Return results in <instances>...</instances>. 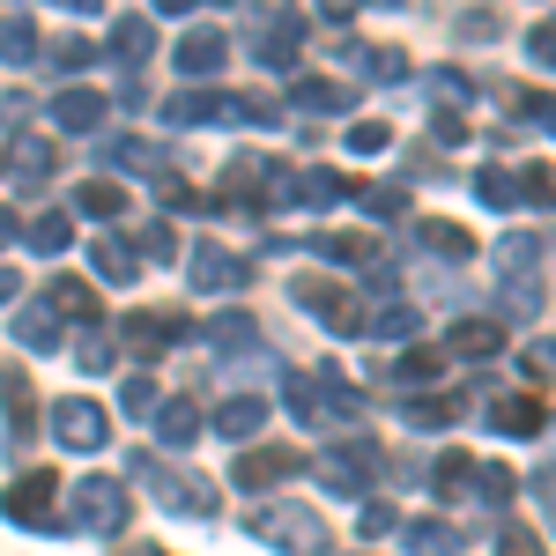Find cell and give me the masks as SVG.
Returning a JSON list of instances; mask_svg holds the SVG:
<instances>
[{
  "label": "cell",
  "mask_w": 556,
  "mask_h": 556,
  "mask_svg": "<svg viewBox=\"0 0 556 556\" xmlns=\"http://www.w3.org/2000/svg\"><path fill=\"white\" fill-rule=\"evenodd\" d=\"M134 475L149 482L156 513H172V519H215V513H223V490H215V482L172 468V460H156V453H134Z\"/></svg>",
  "instance_id": "obj_1"
},
{
  "label": "cell",
  "mask_w": 556,
  "mask_h": 556,
  "mask_svg": "<svg viewBox=\"0 0 556 556\" xmlns=\"http://www.w3.org/2000/svg\"><path fill=\"white\" fill-rule=\"evenodd\" d=\"M253 534L267 542V549H282V556H327V542H334V527L312 513V505H290V497L260 505V513H253Z\"/></svg>",
  "instance_id": "obj_2"
},
{
  "label": "cell",
  "mask_w": 556,
  "mask_h": 556,
  "mask_svg": "<svg viewBox=\"0 0 556 556\" xmlns=\"http://www.w3.org/2000/svg\"><path fill=\"white\" fill-rule=\"evenodd\" d=\"M379 475H386V453L371 438H349V445H334V453L319 460V482H327L334 497H371Z\"/></svg>",
  "instance_id": "obj_3"
},
{
  "label": "cell",
  "mask_w": 556,
  "mask_h": 556,
  "mask_svg": "<svg viewBox=\"0 0 556 556\" xmlns=\"http://www.w3.org/2000/svg\"><path fill=\"white\" fill-rule=\"evenodd\" d=\"M52 497H60V475L30 468V475H15V482L0 490V519H8V527H30V534H38V527H45V534H60V519H45Z\"/></svg>",
  "instance_id": "obj_4"
},
{
  "label": "cell",
  "mask_w": 556,
  "mask_h": 556,
  "mask_svg": "<svg viewBox=\"0 0 556 556\" xmlns=\"http://www.w3.org/2000/svg\"><path fill=\"white\" fill-rule=\"evenodd\" d=\"M75 527H89V534H127V482L119 475H83L75 482Z\"/></svg>",
  "instance_id": "obj_5"
},
{
  "label": "cell",
  "mask_w": 556,
  "mask_h": 556,
  "mask_svg": "<svg viewBox=\"0 0 556 556\" xmlns=\"http://www.w3.org/2000/svg\"><path fill=\"white\" fill-rule=\"evenodd\" d=\"M290 298H298L319 327H334V334H364V312H356V298H349L342 282H327V275H298Z\"/></svg>",
  "instance_id": "obj_6"
},
{
  "label": "cell",
  "mask_w": 556,
  "mask_h": 556,
  "mask_svg": "<svg viewBox=\"0 0 556 556\" xmlns=\"http://www.w3.org/2000/svg\"><path fill=\"white\" fill-rule=\"evenodd\" d=\"M52 438L67 453H104L112 445V416L97 401H52Z\"/></svg>",
  "instance_id": "obj_7"
},
{
  "label": "cell",
  "mask_w": 556,
  "mask_h": 556,
  "mask_svg": "<svg viewBox=\"0 0 556 556\" xmlns=\"http://www.w3.org/2000/svg\"><path fill=\"white\" fill-rule=\"evenodd\" d=\"M156 112H164V127H238V97L230 89H178Z\"/></svg>",
  "instance_id": "obj_8"
},
{
  "label": "cell",
  "mask_w": 556,
  "mask_h": 556,
  "mask_svg": "<svg viewBox=\"0 0 556 556\" xmlns=\"http://www.w3.org/2000/svg\"><path fill=\"white\" fill-rule=\"evenodd\" d=\"M186 275H193V290H201V298H238V290L253 282V260L223 253V245H193Z\"/></svg>",
  "instance_id": "obj_9"
},
{
  "label": "cell",
  "mask_w": 556,
  "mask_h": 556,
  "mask_svg": "<svg viewBox=\"0 0 556 556\" xmlns=\"http://www.w3.org/2000/svg\"><path fill=\"white\" fill-rule=\"evenodd\" d=\"M172 67H178V83H215L230 67V38L223 30H186L172 45Z\"/></svg>",
  "instance_id": "obj_10"
},
{
  "label": "cell",
  "mask_w": 556,
  "mask_h": 556,
  "mask_svg": "<svg viewBox=\"0 0 556 556\" xmlns=\"http://www.w3.org/2000/svg\"><path fill=\"white\" fill-rule=\"evenodd\" d=\"M290 475H304V453H298V445H253V453L230 468V482H238V490H282Z\"/></svg>",
  "instance_id": "obj_11"
},
{
  "label": "cell",
  "mask_w": 556,
  "mask_h": 556,
  "mask_svg": "<svg viewBox=\"0 0 556 556\" xmlns=\"http://www.w3.org/2000/svg\"><path fill=\"white\" fill-rule=\"evenodd\" d=\"M119 334H127L134 356H164L172 342H186V319H178V312H127Z\"/></svg>",
  "instance_id": "obj_12"
},
{
  "label": "cell",
  "mask_w": 556,
  "mask_h": 556,
  "mask_svg": "<svg viewBox=\"0 0 556 556\" xmlns=\"http://www.w3.org/2000/svg\"><path fill=\"white\" fill-rule=\"evenodd\" d=\"M482 424L497 430V438H534V430L549 424V408H542L534 393H497V401L482 408Z\"/></svg>",
  "instance_id": "obj_13"
},
{
  "label": "cell",
  "mask_w": 556,
  "mask_h": 556,
  "mask_svg": "<svg viewBox=\"0 0 556 556\" xmlns=\"http://www.w3.org/2000/svg\"><path fill=\"white\" fill-rule=\"evenodd\" d=\"M45 112H52V127H60V134H97V127H104V97L83 89V83H67Z\"/></svg>",
  "instance_id": "obj_14"
},
{
  "label": "cell",
  "mask_w": 556,
  "mask_h": 556,
  "mask_svg": "<svg viewBox=\"0 0 556 556\" xmlns=\"http://www.w3.org/2000/svg\"><path fill=\"white\" fill-rule=\"evenodd\" d=\"M513 342L497 319H453V334H445V356H468V364H490L497 349Z\"/></svg>",
  "instance_id": "obj_15"
},
{
  "label": "cell",
  "mask_w": 556,
  "mask_h": 556,
  "mask_svg": "<svg viewBox=\"0 0 556 556\" xmlns=\"http://www.w3.org/2000/svg\"><path fill=\"white\" fill-rule=\"evenodd\" d=\"M45 312H52V319H83V327H97V282L52 275V282H45Z\"/></svg>",
  "instance_id": "obj_16"
},
{
  "label": "cell",
  "mask_w": 556,
  "mask_h": 556,
  "mask_svg": "<svg viewBox=\"0 0 556 556\" xmlns=\"http://www.w3.org/2000/svg\"><path fill=\"white\" fill-rule=\"evenodd\" d=\"M260 430H267V401H260V393H230V401L215 408V438H230V445H245Z\"/></svg>",
  "instance_id": "obj_17"
},
{
  "label": "cell",
  "mask_w": 556,
  "mask_h": 556,
  "mask_svg": "<svg viewBox=\"0 0 556 556\" xmlns=\"http://www.w3.org/2000/svg\"><path fill=\"white\" fill-rule=\"evenodd\" d=\"M149 424H156V445H164V453H186V445H193V438L208 430V416H201L193 401H164V408H156Z\"/></svg>",
  "instance_id": "obj_18"
},
{
  "label": "cell",
  "mask_w": 556,
  "mask_h": 556,
  "mask_svg": "<svg viewBox=\"0 0 556 556\" xmlns=\"http://www.w3.org/2000/svg\"><path fill=\"white\" fill-rule=\"evenodd\" d=\"M298 23H290V15H282V23H267V30H260V45H253V60H260V75H298Z\"/></svg>",
  "instance_id": "obj_19"
},
{
  "label": "cell",
  "mask_w": 556,
  "mask_h": 556,
  "mask_svg": "<svg viewBox=\"0 0 556 556\" xmlns=\"http://www.w3.org/2000/svg\"><path fill=\"white\" fill-rule=\"evenodd\" d=\"M312 386H319V416H327V424H356V416H364V393H356L334 364H319V371H312Z\"/></svg>",
  "instance_id": "obj_20"
},
{
  "label": "cell",
  "mask_w": 556,
  "mask_h": 556,
  "mask_svg": "<svg viewBox=\"0 0 556 556\" xmlns=\"http://www.w3.org/2000/svg\"><path fill=\"white\" fill-rule=\"evenodd\" d=\"M23 245H30V253H67V245H75V215L67 208H38L30 215V223H23Z\"/></svg>",
  "instance_id": "obj_21"
},
{
  "label": "cell",
  "mask_w": 556,
  "mask_h": 556,
  "mask_svg": "<svg viewBox=\"0 0 556 556\" xmlns=\"http://www.w3.org/2000/svg\"><path fill=\"white\" fill-rule=\"evenodd\" d=\"M104 52H112L119 67H141V60L156 52V23H149V15H119V23H112V45H104Z\"/></svg>",
  "instance_id": "obj_22"
},
{
  "label": "cell",
  "mask_w": 556,
  "mask_h": 556,
  "mask_svg": "<svg viewBox=\"0 0 556 556\" xmlns=\"http://www.w3.org/2000/svg\"><path fill=\"white\" fill-rule=\"evenodd\" d=\"M15 349H23V356H52V349H60V319H52L45 304H15Z\"/></svg>",
  "instance_id": "obj_23"
},
{
  "label": "cell",
  "mask_w": 556,
  "mask_h": 556,
  "mask_svg": "<svg viewBox=\"0 0 556 556\" xmlns=\"http://www.w3.org/2000/svg\"><path fill=\"white\" fill-rule=\"evenodd\" d=\"M401 424L408 430H453L460 424V393H416V401H401Z\"/></svg>",
  "instance_id": "obj_24"
},
{
  "label": "cell",
  "mask_w": 556,
  "mask_h": 556,
  "mask_svg": "<svg viewBox=\"0 0 556 556\" xmlns=\"http://www.w3.org/2000/svg\"><path fill=\"white\" fill-rule=\"evenodd\" d=\"M401 542L416 556H460V527L453 519H401Z\"/></svg>",
  "instance_id": "obj_25"
},
{
  "label": "cell",
  "mask_w": 556,
  "mask_h": 556,
  "mask_svg": "<svg viewBox=\"0 0 556 556\" xmlns=\"http://www.w3.org/2000/svg\"><path fill=\"white\" fill-rule=\"evenodd\" d=\"M89 275H104L112 290H127L134 275H141V253L119 245V238H97V245H89Z\"/></svg>",
  "instance_id": "obj_26"
},
{
  "label": "cell",
  "mask_w": 556,
  "mask_h": 556,
  "mask_svg": "<svg viewBox=\"0 0 556 556\" xmlns=\"http://www.w3.org/2000/svg\"><path fill=\"white\" fill-rule=\"evenodd\" d=\"M208 342H215V356H245V349L260 342V319H253V312H215Z\"/></svg>",
  "instance_id": "obj_27"
},
{
  "label": "cell",
  "mask_w": 556,
  "mask_h": 556,
  "mask_svg": "<svg viewBox=\"0 0 556 556\" xmlns=\"http://www.w3.org/2000/svg\"><path fill=\"white\" fill-rule=\"evenodd\" d=\"M290 104L298 112H349V89L327 75H290Z\"/></svg>",
  "instance_id": "obj_28"
},
{
  "label": "cell",
  "mask_w": 556,
  "mask_h": 556,
  "mask_svg": "<svg viewBox=\"0 0 556 556\" xmlns=\"http://www.w3.org/2000/svg\"><path fill=\"white\" fill-rule=\"evenodd\" d=\"M75 215L119 223V215H127V186H112V178H83V193H75Z\"/></svg>",
  "instance_id": "obj_29"
},
{
  "label": "cell",
  "mask_w": 556,
  "mask_h": 556,
  "mask_svg": "<svg viewBox=\"0 0 556 556\" xmlns=\"http://www.w3.org/2000/svg\"><path fill=\"white\" fill-rule=\"evenodd\" d=\"M0 408H8V438L23 445V438H30V379H23L15 364L0 371Z\"/></svg>",
  "instance_id": "obj_30"
},
{
  "label": "cell",
  "mask_w": 556,
  "mask_h": 556,
  "mask_svg": "<svg viewBox=\"0 0 556 556\" xmlns=\"http://www.w3.org/2000/svg\"><path fill=\"white\" fill-rule=\"evenodd\" d=\"M312 253L319 260H334V267H379V238H312Z\"/></svg>",
  "instance_id": "obj_31"
},
{
  "label": "cell",
  "mask_w": 556,
  "mask_h": 556,
  "mask_svg": "<svg viewBox=\"0 0 556 556\" xmlns=\"http://www.w3.org/2000/svg\"><path fill=\"white\" fill-rule=\"evenodd\" d=\"M282 401H290V416H298L304 430L327 424V416H319V386H312V371H282Z\"/></svg>",
  "instance_id": "obj_32"
},
{
  "label": "cell",
  "mask_w": 556,
  "mask_h": 556,
  "mask_svg": "<svg viewBox=\"0 0 556 556\" xmlns=\"http://www.w3.org/2000/svg\"><path fill=\"white\" fill-rule=\"evenodd\" d=\"M475 201H482V208H519V178L513 172H497V164H482V172H475Z\"/></svg>",
  "instance_id": "obj_33"
},
{
  "label": "cell",
  "mask_w": 556,
  "mask_h": 556,
  "mask_svg": "<svg viewBox=\"0 0 556 556\" xmlns=\"http://www.w3.org/2000/svg\"><path fill=\"white\" fill-rule=\"evenodd\" d=\"M52 172H60L52 141H38V134H30V141H15V178H23V186H45Z\"/></svg>",
  "instance_id": "obj_34"
},
{
  "label": "cell",
  "mask_w": 556,
  "mask_h": 556,
  "mask_svg": "<svg viewBox=\"0 0 556 556\" xmlns=\"http://www.w3.org/2000/svg\"><path fill=\"white\" fill-rule=\"evenodd\" d=\"M416 238H424V245H430L438 260H453V267H460V260H475V238L460 230V223H424Z\"/></svg>",
  "instance_id": "obj_35"
},
{
  "label": "cell",
  "mask_w": 556,
  "mask_h": 556,
  "mask_svg": "<svg viewBox=\"0 0 556 556\" xmlns=\"http://www.w3.org/2000/svg\"><path fill=\"white\" fill-rule=\"evenodd\" d=\"M416 327H424V319H416V304H386V312L364 319V334H371V342H408Z\"/></svg>",
  "instance_id": "obj_36"
},
{
  "label": "cell",
  "mask_w": 556,
  "mask_h": 556,
  "mask_svg": "<svg viewBox=\"0 0 556 556\" xmlns=\"http://www.w3.org/2000/svg\"><path fill=\"white\" fill-rule=\"evenodd\" d=\"M97 156H104L112 172H156V149H149V141H134V134H119V141H97Z\"/></svg>",
  "instance_id": "obj_37"
},
{
  "label": "cell",
  "mask_w": 556,
  "mask_h": 556,
  "mask_svg": "<svg viewBox=\"0 0 556 556\" xmlns=\"http://www.w3.org/2000/svg\"><path fill=\"white\" fill-rule=\"evenodd\" d=\"M534 260H542V245H534L527 230H505V245H497V267H505V282H527V275H534Z\"/></svg>",
  "instance_id": "obj_38"
},
{
  "label": "cell",
  "mask_w": 556,
  "mask_h": 556,
  "mask_svg": "<svg viewBox=\"0 0 556 556\" xmlns=\"http://www.w3.org/2000/svg\"><path fill=\"white\" fill-rule=\"evenodd\" d=\"M475 497H482V505H513L519 497L513 468H505V460H475Z\"/></svg>",
  "instance_id": "obj_39"
},
{
  "label": "cell",
  "mask_w": 556,
  "mask_h": 556,
  "mask_svg": "<svg viewBox=\"0 0 556 556\" xmlns=\"http://www.w3.org/2000/svg\"><path fill=\"white\" fill-rule=\"evenodd\" d=\"M38 52H45L38 23H0V60H8V67H30Z\"/></svg>",
  "instance_id": "obj_40"
},
{
  "label": "cell",
  "mask_w": 556,
  "mask_h": 556,
  "mask_svg": "<svg viewBox=\"0 0 556 556\" xmlns=\"http://www.w3.org/2000/svg\"><path fill=\"white\" fill-rule=\"evenodd\" d=\"M89 60H97L89 38H45V67H52V75H83Z\"/></svg>",
  "instance_id": "obj_41"
},
{
  "label": "cell",
  "mask_w": 556,
  "mask_h": 556,
  "mask_svg": "<svg viewBox=\"0 0 556 556\" xmlns=\"http://www.w3.org/2000/svg\"><path fill=\"white\" fill-rule=\"evenodd\" d=\"M430 490H438V497H468L475 490V460L468 453H445V460L430 468Z\"/></svg>",
  "instance_id": "obj_42"
},
{
  "label": "cell",
  "mask_w": 556,
  "mask_h": 556,
  "mask_svg": "<svg viewBox=\"0 0 556 556\" xmlns=\"http://www.w3.org/2000/svg\"><path fill=\"white\" fill-rule=\"evenodd\" d=\"M445 371V349H401L393 356V379L401 386H424V379H438Z\"/></svg>",
  "instance_id": "obj_43"
},
{
  "label": "cell",
  "mask_w": 556,
  "mask_h": 556,
  "mask_svg": "<svg viewBox=\"0 0 556 556\" xmlns=\"http://www.w3.org/2000/svg\"><path fill=\"white\" fill-rule=\"evenodd\" d=\"M513 112H519V127L556 134V97H549V89H513Z\"/></svg>",
  "instance_id": "obj_44"
},
{
  "label": "cell",
  "mask_w": 556,
  "mask_h": 556,
  "mask_svg": "<svg viewBox=\"0 0 556 556\" xmlns=\"http://www.w3.org/2000/svg\"><path fill=\"white\" fill-rule=\"evenodd\" d=\"M356 201H364V215H379V223H401L408 215V186H356Z\"/></svg>",
  "instance_id": "obj_45"
},
{
  "label": "cell",
  "mask_w": 556,
  "mask_h": 556,
  "mask_svg": "<svg viewBox=\"0 0 556 556\" xmlns=\"http://www.w3.org/2000/svg\"><path fill=\"white\" fill-rule=\"evenodd\" d=\"M119 408H127L134 424H149V416L164 408V393H156V379H127V386H119Z\"/></svg>",
  "instance_id": "obj_46"
},
{
  "label": "cell",
  "mask_w": 556,
  "mask_h": 556,
  "mask_svg": "<svg viewBox=\"0 0 556 556\" xmlns=\"http://www.w3.org/2000/svg\"><path fill=\"white\" fill-rule=\"evenodd\" d=\"M393 527H401V513H393L386 497H364V513H356V534H364V542H379V534H393Z\"/></svg>",
  "instance_id": "obj_47"
},
{
  "label": "cell",
  "mask_w": 556,
  "mask_h": 556,
  "mask_svg": "<svg viewBox=\"0 0 556 556\" xmlns=\"http://www.w3.org/2000/svg\"><path fill=\"white\" fill-rule=\"evenodd\" d=\"M527 60H534L542 75H556V15H542V23L527 30Z\"/></svg>",
  "instance_id": "obj_48"
},
{
  "label": "cell",
  "mask_w": 556,
  "mask_h": 556,
  "mask_svg": "<svg viewBox=\"0 0 556 556\" xmlns=\"http://www.w3.org/2000/svg\"><path fill=\"white\" fill-rule=\"evenodd\" d=\"M75 364H83L89 379H104V371H112V342H104V327H89V334H83V349H75Z\"/></svg>",
  "instance_id": "obj_49"
},
{
  "label": "cell",
  "mask_w": 556,
  "mask_h": 556,
  "mask_svg": "<svg viewBox=\"0 0 556 556\" xmlns=\"http://www.w3.org/2000/svg\"><path fill=\"white\" fill-rule=\"evenodd\" d=\"M349 149H356V156H379V149H393V127H386V119H356V127H349Z\"/></svg>",
  "instance_id": "obj_50"
},
{
  "label": "cell",
  "mask_w": 556,
  "mask_h": 556,
  "mask_svg": "<svg viewBox=\"0 0 556 556\" xmlns=\"http://www.w3.org/2000/svg\"><path fill=\"white\" fill-rule=\"evenodd\" d=\"M497 304H505V312H513L519 327H527V319L542 312V290H534V275H527V282H505V298H497Z\"/></svg>",
  "instance_id": "obj_51"
},
{
  "label": "cell",
  "mask_w": 556,
  "mask_h": 556,
  "mask_svg": "<svg viewBox=\"0 0 556 556\" xmlns=\"http://www.w3.org/2000/svg\"><path fill=\"white\" fill-rule=\"evenodd\" d=\"M141 260H156V267H172V260H178L172 223H149V230H141Z\"/></svg>",
  "instance_id": "obj_52"
},
{
  "label": "cell",
  "mask_w": 556,
  "mask_h": 556,
  "mask_svg": "<svg viewBox=\"0 0 556 556\" xmlns=\"http://www.w3.org/2000/svg\"><path fill=\"white\" fill-rule=\"evenodd\" d=\"M519 201H534V208H556V172H519Z\"/></svg>",
  "instance_id": "obj_53"
},
{
  "label": "cell",
  "mask_w": 556,
  "mask_h": 556,
  "mask_svg": "<svg viewBox=\"0 0 556 556\" xmlns=\"http://www.w3.org/2000/svg\"><path fill=\"white\" fill-rule=\"evenodd\" d=\"M424 89H430V97H453V104H468V75H453V67H430Z\"/></svg>",
  "instance_id": "obj_54"
},
{
  "label": "cell",
  "mask_w": 556,
  "mask_h": 556,
  "mask_svg": "<svg viewBox=\"0 0 556 556\" xmlns=\"http://www.w3.org/2000/svg\"><path fill=\"white\" fill-rule=\"evenodd\" d=\"M497 556H542V534H527V527H505V534H497Z\"/></svg>",
  "instance_id": "obj_55"
},
{
  "label": "cell",
  "mask_w": 556,
  "mask_h": 556,
  "mask_svg": "<svg viewBox=\"0 0 556 556\" xmlns=\"http://www.w3.org/2000/svg\"><path fill=\"white\" fill-rule=\"evenodd\" d=\"M430 134H438V141H468V127H460V112H438V119H430Z\"/></svg>",
  "instance_id": "obj_56"
},
{
  "label": "cell",
  "mask_w": 556,
  "mask_h": 556,
  "mask_svg": "<svg viewBox=\"0 0 556 556\" xmlns=\"http://www.w3.org/2000/svg\"><path fill=\"white\" fill-rule=\"evenodd\" d=\"M23 298V275H15V267H0V304H15Z\"/></svg>",
  "instance_id": "obj_57"
},
{
  "label": "cell",
  "mask_w": 556,
  "mask_h": 556,
  "mask_svg": "<svg viewBox=\"0 0 556 556\" xmlns=\"http://www.w3.org/2000/svg\"><path fill=\"white\" fill-rule=\"evenodd\" d=\"M534 497H542V505H556V468H549V475H534Z\"/></svg>",
  "instance_id": "obj_58"
},
{
  "label": "cell",
  "mask_w": 556,
  "mask_h": 556,
  "mask_svg": "<svg viewBox=\"0 0 556 556\" xmlns=\"http://www.w3.org/2000/svg\"><path fill=\"white\" fill-rule=\"evenodd\" d=\"M201 0H156V15H193Z\"/></svg>",
  "instance_id": "obj_59"
},
{
  "label": "cell",
  "mask_w": 556,
  "mask_h": 556,
  "mask_svg": "<svg viewBox=\"0 0 556 556\" xmlns=\"http://www.w3.org/2000/svg\"><path fill=\"white\" fill-rule=\"evenodd\" d=\"M60 8H67V15H97L104 0H60Z\"/></svg>",
  "instance_id": "obj_60"
},
{
  "label": "cell",
  "mask_w": 556,
  "mask_h": 556,
  "mask_svg": "<svg viewBox=\"0 0 556 556\" xmlns=\"http://www.w3.org/2000/svg\"><path fill=\"white\" fill-rule=\"evenodd\" d=\"M119 556H164V549H149V542H127V549H119Z\"/></svg>",
  "instance_id": "obj_61"
},
{
  "label": "cell",
  "mask_w": 556,
  "mask_h": 556,
  "mask_svg": "<svg viewBox=\"0 0 556 556\" xmlns=\"http://www.w3.org/2000/svg\"><path fill=\"white\" fill-rule=\"evenodd\" d=\"M0 245H8V215H0Z\"/></svg>",
  "instance_id": "obj_62"
}]
</instances>
